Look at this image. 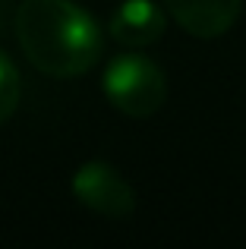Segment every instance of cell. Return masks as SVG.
I'll return each instance as SVG.
<instances>
[{
  "instance_id": "obj_1",
  "label": "cell",
  "mask_w": 246,
  "mask_h": 249,
  "mask_svg": "<svg viewBox=\"0 0 246 249\" xmlns=\"http://www.w3.org/2000/svg\"><path fill=\"white\" fill-rule=\"evenodd\" d=\"M22 54L44 76H82L101 57V29L73 0H22L13 16Z\"/></svg>"
},
{
  "instance_id": "obj_2",
  "label": "cell",
  "mask_w": 246,
  "mask_h": 249,
  "mask_svg": "<svg viewBox=\"0 0 246 249\" xmlns=\"http://www.w3.org/2000/svg\"><path fill=\"white\" fill-rule=\"evenodd\" d=\"M105 98L120 110V114L133 117V120H145V117L158 114L167 101V76L155 60L145 54H120L111 60L101 79Z\"/></svg>"
},
{
  "instance_id": "obj_3",
  "label": "cell",
  "mask_w": 246,
  "mask_h": 249,
  "mask_svg": "<svg viewBox=\"0 0 246 249\" xmlns=\"http://www.w3.org/2000/svg\"><path fill=\"white\" fill-rule=\"evenodd\" d=\"M73 196L101 218H129L136 208V193L117 167L107 161H86L73 174Z\"/></svg>"
},
{
  "instance_id": "obj_4",
  "label": "cell",
  "mask_w": 246,
  "mask_h": 249,
  "mask_svg": "<svg viewBox=\"0 0 246 249\" xmlns=\"http://www.w3.org/2000/svg\"><path fill=\"white\" fill-rule=\"evenodd\" d=\"M167 16L196 38H218L234 29L243 0H164Z\"/></svg>"
},
{
  "instance_id": "obj_5",
  "label": "cell",
  "mask_w": 246,
  "mask_h": 249,
  "mask_svg": "<svg viewBox=\"0 0 246 249\" xmlns=\"http://www.w3.org/2000/svg\"><path fill=\"white\" fill-rule=\"evenodd\" d=\"M167 13L155 0H123L111 16V35L123 48H148L164 35Z\"/></svg>"
},
{
  "instance_id": "obj_6",
  "label": "cell",
  "mask_w": 246,
  "mask_h": 249,
  "mask_svg": "<svg viewBox=\"0 0 246 249\" xmlns=\"http://www.w3.org/2000/svg\"><path fill=\"white\" fill-rule=\"evenodd\" d=\"M19 98H22V79H19L13 60L0 51V123H6L16 114Z\"/></svg>"
},
{
  "instance_id": "obj_7",
  "label": "cell",
  "mask_w": 246,
  "mask_h": 249,
  "mask_svg": "<svg viewBox=\"0 0 246 249\" xmlns=\"http://www.w3.org/2000/svg\"><path fill=\"white\" fill-rule=\"evenodd\" d=\"M13 16H16V13H13V3L10 0H0V32L6 29V22H10Z\"/></svg>"
}]
</instances>
